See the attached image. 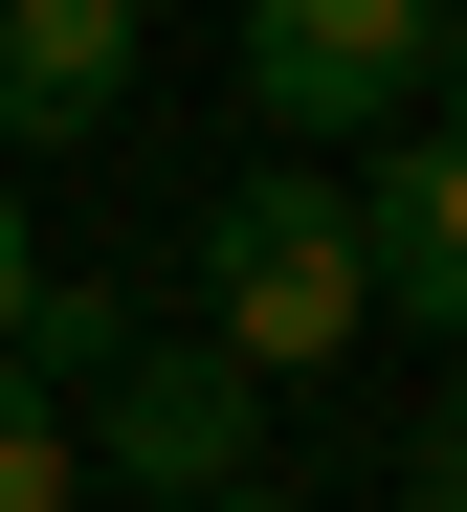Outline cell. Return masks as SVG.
<instances>
[{
	"label": "cell",
	"mask_w": 467,
	"mask_h": 512,
	"mask_svg": "<svg viewBox=\"0 0 467 512\" xmlns=\"http://www.w3.org/2000/svg\"><path fill=\"white\" fill-rule=\"evenodd\" d=\"M89 490V446H67V401L45 379H0V512H67Z\"/></svg>",
	"instance_id": "obj_7"
},
{
	"label": "cell",
	"mask_w": 467,
	"mask_h": 512,
	"mask_svg": "<svg viewBox=\"0 0 467 512\" xmlns=\"http://www.w3.org/2000/svg\"><path fill=\"white\" fill-rule=\"evenodd\" d=\"M356 334H379V290H356V201L290 179V156H245V179L201 201V357H223V379H334Z\"/></svg>",
	"instance_id": "obj_1"
},
{
	"label": "cell",
	"mask_w": 467,
	"mask_h": 512,
	"mask_svg": "<svg viewBox=\"0 0 467 512\" xmlns=\"http://www.w3.org/2000/svg\"><path fill=\"white\" fill-rule=\"evenodd\" d=\"M401 490H423V512H467V401H445L423 446H401Z\"/></svg>",
	"instance_id": "obj_9"
},
{
	"label": "cell",
	"mask_w": 467,
	"mask_h": 512,
	"mask_svg": "<svg viewBox=\"0 0 467 512\" xmlns=\"http://www.w3.org/2000/svg\"><path fill=\"white\" fill-rule=\"evenodd\" d=\"M201 512H290V490H201Z\"/></svg>",
	"instance_id": "obj_11"
},
{
	"label": "cell",
	"mask_w": 467,
	"mask_h": 512,
	"mask_svg": "<svg viewBox=\"0 0 467 512\" xmlns=\"http://www.w3.org/2000/svg\"><path fill=\"white\" fill-rule=\"evenodd\" d=\"M67 446H89V468H134L156 512H201V490H245V446H267V379H223L201 334H134L112 401H89Z\"/></svg>",
	"instance_id": "obj_3"
},
{
	"label": "cell",
	"mask_w": 467,
	"mask_h": 512,
	"mask_svg": "<svg viewBox=\"0 0 467 512\" xmlns=\"http://www.w3.org/2000/svg\"><path fill=\"white\" fill-rule=\"evenodd\" d=\"M112 357H134V312H112V290H45L23 334H0V379H45V401H112Z\"/></svg>",
	"instance_id": "obj_6"
},
{
	"label": "cell",
	"mask_w": 467,
	"mask_h": 512,
	"mask_svg": "<svg viewBox=\"0 0 467 512\" xmlns=\"http://www.w3.org/2000/svg\"><path fill=\"white\" fill-rule=\"evenodd\" d=\"M356 290H379L401 334H445V357H467V134H445V112H401L379 179H356Z\"/></svg>",
	"instance_id": "obj_4"
},
{
	"label": "cell",
	"mask_w": 467,
	"mask_h": 512,
	"mask_svg": "<svg viewBox=\"0 0 467 512\" xmlns=\"http://www.w3.org/2000/svg\"><path fill=\"white\" fill-rule=\"evenodd\" d=\"M423 112H445V134H467V0H445V45H423Z\"/></svg>",
	"instance_id": "obj_10"
},
{
	"label": "cell",
	"mask_w": 467,
	"mask_h": 512,
	"mask_svg": "<svg viewBox=\"0 0 467 512\" xmlns=\"http://www.w3.org/2000/svg\"><path fill=\"white\" fill-rule=\"evenodd\" d=\"M423 45H445V0H245L267 134H401L423 112Z\"/></svg>",
	"instance_id": "obj_2"
},
{
	"label": "cell",
	"mask_w": 467,
	"mask_h": 512,
	"mask_svg": "<svg viewBox=\"0 0 467 512\" xmlns=\"http://www.w3.org/2000/svg\"><path fill=\"white\" fill-rule=\"evenodd\" d=\"M45 312V223H23V179H0V334Z\"/></svg>",
	"instance_id": "obj_8"
},
{
	"label": "cell",
	"mask_w": 467,
	"mask_h": 512,
	"mask_svg": "<svg viewBox=\"0 0 467 512\" xmlns=\"http://www.w3.org/2000/svg\"><path fill=\"white\" fill-rule=\"evenodd\" d=\"M134 112V0H0V134H112Z\"/></svg>",
	"instance_id": "obj_5"
}]
</instances>
